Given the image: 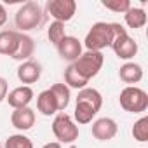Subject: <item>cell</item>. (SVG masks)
I'll return each mask as SVG.
<instances>
[{"instance_id": "6da1fadb", "label": "cell", "mask_w": 148, "mask_h": 148, "mask_svg": "<svg viewBox=\"0 0 148 148\" xmlns=\"http://www.w3.org/2000/svg\"><path fill=\"white\" fill-rule=\"evenodd\" d=\"M101 105H103V96L98 89L92 87L80 89L75 103V112H73L77 124H91L96 113L101 110Z\"/></svg>"}, {"instance_id": "7a4b0ae2", "label": "cell", "mask_w": 148, "mask_h": 148, "mask_svg": "<svg viewBox=\"0 0 148 148\" xmlns=\"http://www.w3.org/2000/svg\"><path fill=\"white\" fill-rule=\"evenodd\" d=\"M16 28L25 33V32H30V30H37L42 23H44V11L40 7L38 2H25L18 12H16Z\"/></svg>"}, {"instance_id": "3957f363", "label": "cell", "mask_w": 148, "mask_h": 148, "mask_svg": "<svg viewBox=\"0 0 148 148\" xmlns=\"http://www.w3.org/2000/svg\"><path fill=\"white\" fill-rule=\"evenodd\" d=\"M112 32H113V38H112V49L117 54V58L120 59H132L138 54V42L129 37L127 30L120 25V23H112Z\"/></svg>"}, {"instance_id": "277c9868", "label": "cell", "mask_w": 148, "mask_h": 148, "mask_svg": "<svg viewBox=\"0 0 148 148\" xmlns=\"http://www.w3.org/2000/svg\"><path fill=\"white\" fill-rule=\"evenodd\" d=\"M112 38H113V32H112V23L106 21H98L91 26V30L86 35L84 45L87 47V51H96L101 52L103 49L112 45Z\"/></svg>"}, {"instance_id": "5b68a950", "label": "cell", "mask_w": 148, "mask_h": 148, "mask_svg": "<svg viewBox=\"0 0 148 148\" xmlns=\"http://www.w3.org/2000/svg\"><path fill=\"white\" fill-rule=\"evenodd\" d=\"M103 63H105V56L101 52L87 51V52H82L77 61H73L71 66L75 68V71L82 79H86L89 82L92 77H96L99 73V70L103 68Z\"/></svg>"}, {"instance_id": "8992f818", "label": "cell", "mask_w": 148, "mask_h": 148, "mask_svg": "<svg viewBox=\"0 0 148 148\" xmlns=\"http://www.w3.org/2000/svg\"><path fill=\"white\" fill-rule=\"evenodd\" d=\"M119 103L125 112L143 113L148 108V94L143 89L136 87V86H127V87H124L120 91Z\"/></svg>"}, {"instance_id": "52a82bcc", "label": "cell", "mask_w": 148, "mask_h": 148, "mask_svg": "<svg viewBox=\"0 0 148 148\" xmlns=\"http://www.w3.org/2000/svg\"><path fill=\"white\" fill-rule=\"evenodd\" d=\"M52 134L56 136L58 143L68 145L79 139V125L73 122V119L68 113L59 112L52 120Z\"/></svg>"}, {"instance_id": "ba28073f", "label": "cell", "mask_w": 148, "mask_h": 148, "mask_svg": "<svg viewBox=\"0 0 148 148\" xmlns=\"http://www.w3.org/2000/svg\"><path fill=\"white\" fill-rule=\"evenodd\" d=\"M45 9L54 18V21L66 23V21L73 19V16H75L77 2L75 0H49L45 4Z\"/></svg>"}, {"instance_id": "9c48e42d", "label": "cell", "mask_w": 148, "mask_h": 148, "mask_svg": "<svg viewBox=\"0 0 148 148\" xmlns=\"http://www.w3.org/2000/svg\"><path fill=\"white\" fill-rule=\"evenodd\" d=\"M56 49H58L59 58H61V59H66V61H70V63L77 61V59L80 58V54H82V44H80V40H79L77 37H70V35H66V37L56 45Z\"/></svg>"}, {"instance_id": "30bf717a", "label": "cell", "mask_w": 148, "mask_h": 148, "mask_svg": "<svg viewBox=\"0 0 148 148\" xmlns=\"http://www.w3.org/2000/svg\"><path fill=\"white\" fill-rule=\"evenodd\" d=\"M92 136L98 139V141H110L117 136V131H119V125L113 119L110 117H101L98 120L92 122Z\"/></svg>"}, {"instance_id": "8fae6325", "label": "cell", "mask_w": 148, "mask_h": 148, "mask_svg": "<svg viewBox=\"0 0 148 148\" xmlns=\"http://www.w3.org/2000/svg\"><path fill=\"white\" fill-rule=\"evenodd\" d=\"M42 75V66L38 61H33V59H28V61H23L19 66H18V79L19 82L30 86V84H35Z\"/></svg>"}, {"instance_id": "7c38bea8", "label": "cell", "mask_w": 148, "mask_h": 148, "mask_svg": "<svg viewBox=\"0 0 148 148\" xmlns=\"http://www.w3.org/2000/svg\"><path fill=\"white\" fill-rule=\"evenodd\" d=\"M5 99H7L9 106H12L14 110L16 108H25L33 99V89L30 86H19V87L12 89L11 92H7V98Z\"/></svg>"}, {"instance_id": "4fadbf2b", "label": "cell", "mask_w": 148, "mask_h": 148, "mask_svg": "<svg viewBox=\"0 0 148 148\" xmlns=\"http://www.w3.org/2000/svg\"><path fill=\"white\" fill-rule=\"evenodd\" d=\"M35 112L30 106L25 108H16L11 115V124L12 127H16L18 131H28L35 125Z\"/></svg>"}, {"instance_id": "5bb4252c", "label": "cell", "mask_w": 148, "mask_h": 148, "mask_svg": "<svg viewBox=\"0 0 148 148\" xmlns=\"http://www.w3.org/2000/svg\"><path fill=\"white\" fill-rule=\"evenodd\" d=\"M119 77H120V80L124 84L134 86V84H138L143 79V68H141V64H138L134 61H127V63H124L120 66Z\"/></svg>"}, {"instance_id": "9a60e30c", "label": "cell", "mask_w": 148, "mask_h": 148, "mask_svg": "<svg viewBox=\"0 0 148 148\" xmlns=\"http://www.w3.org/2000/svg\"><path fill=\"white\" fill-rule=\"evenodd\" d=\"M35 52V42L30 35L26 33H21L19 32V37H18V49L16 52L12 54V59H18V61H28Z\"/></svg>"}, {"instance_id": "2e32d148", "label": "cell", "mask_w": 148, "mask_h": 148, "mask_svg": "<svg viewBox=\"0 0 148 148\" xmlns=\"http://www.w3.org/2000/svg\"><path fill=\"white\" fill-rule=\"evenodd\" d=\"M37 110L45 115V117H51L54 113H58V103H56V98L54 94L51 92V89H45L42 91L38 96H37Z\"/></svg>"}, {"instance_id": "e0dca14e", "label": "cell", "mask_w": 148, "mask_h": 148, "mask_svg": "<svg viewBox=\"0 0 148 148\" xmlns=\"http://www.w3.org/2000/svg\"><path fill=\"white\" fill-rule=\"evenodd\" d=\"M18 37H19V32H14V30L0 32V54L12 58V54L18 49Z\"/></svg>"}, {"instance_id": "ac0fdd59", "label": "cell", "mask_w": 148, "mask_h": 148, "mask_svg": "<svg viewBox=\"0 0 148 148\" xmlns=\"http://www.w3.org/2000/svg\"><path fill=\"white\" fill-rule=\"evenodd\" d=\"M146 11L141 9V7H129V11L124 14V21L125 25L131 28V30H138V28H143L146 25Z\"/></svg>"}, {"instance_id": "d6986e66", "label": "cell", "mask_w": 148, "mask_h": 148, "mask_svg": "<svg viewBox=\"0 0 148 148\" xmlns=\"http://www.w3.org/2000/svg\"><path fill=\"white\" fill-rule=\"evenodd\" d=\"M51 92L54 94L56 98V103H58V110L59 112H64L70 105V87H66L64 84H54L51 87Z\"/></svg>"}, {"instance_id": "ffe728a7", "label": "cell", "mask_w": 148, "mask_h": 148, "mask_svg": "<svg viewBox=\"0 0 148 148\" xmlns=\"http://www.w3.org/2000/svg\"><path fill=\"white\" fill-rule=\"evenodd\" d=\"M87 80L86 79H82L79 73L75 71V68H73L71 64L64 70V86L66 87H71V89H84V87H87Z\"/></svg>"}, {"instance_id": "44dd1931", "label": "cell", "mask_w": 148, "mask_h": 148, "mask_svg": "<svg viewBox=\"0 0 148 148\" xmlns=\"http://www.w3.org/2000/svg\"><path fill=\"white\" fill-rule=\"evenodd\" d=\"M47 37H49V42L52 45H58L64 37H66V32H64V23H59V21H52L47 28Z\"/></svg>"}, {"instance_id": "7402d4cb", "label": "cell", "mask_w": 148, "mask_h": 148, "mask_svg": "<svg viewBox=\"0 0 148 148\" xmlns=\"http://www.w3.org/2000/svg\"><path fill=\"white\" fill-rule=\"evenodd\" d=\"M132 138L139 143H146L148 141V117H141L139 120L134 122L132 125Z\"/></svg>"}, {"instance_id": "603a6c76", "label": "cell", "mask_w": 148, "mask_h": 148, "mask_svg": "<svg viewBox=\"0 0 148 148\" xmlns=\"http://www.w3.org/2000/svg\"><path fill=\"white\" fill-rule=\"evenodd\" d=\"M4 148H33V143L25 134H12L5 139Z\"/></svg>"}, {"instance_id": "cb8c5ba5", "label": "cell", "mask_w": 148, "mask_h": 148, "mask_svg": "<svg viewBox=\"0 0 148 148\" xmlns=\"http://www.w3.org/2000/svg\"><path fill=\"white\" fill-rule=\"evenodd\" d=\"M101 5L108 11H113V12H120V14H125L131 7V2L129 0H101Z\"/></svg>"}, {"instance_id": "d4e9b609", "label": "cell", "mask_w": 148, "mask_h": 148, "mask_svg": "<svg viewBox=\"0 0 148 148\" xmlns=\"http://www.w3.org/2000/svg\"><path fill=\"white\" fill-rule=\"evenodd\" d=\"M7 92H9V84L4 77H0V103L7 98Z\"/></svg>"}, {"instance_id": "484cf974", "label": "cell", "mask_w": 148, "mask_h": 148, "mask_svg": "<svg viewBox=\"0 0 148 148\" xmlns=\"http://www.w3.org/2000/svg\"><path fill=\"white\" fill-rule=\"evenodd\" d=\"M7 23V11H5V7L0 4V26H4Z\"/></svg>"}, {"instance_id": "4316f807", "label": "cell", "mask_w": 148, "mask_h": 148, "mask_svg": "<svg viewBox=\"0 0 148 148\" xmlns=\"http://www.w3.org/2000/svg\"><path fill=\"white\" fill-rule=\"evenodd\" d=\"M42 148H61V143H58V141H52V143H47V145H44Z\"/></svg>"}, {"instance_id": "83f0119b", "label": "cell", "mask_w": 148, "mask_h": 148, "mask_svg": "<svg viewBox=\"0 0 148 148\" xmlns=\"http://www.w3.org/2000/svg\"><path fill=\"white\" fill-rule=\"evenodd\" d=\"M0 148H4V146H0Z\"/></svg>"}]
</instances>
